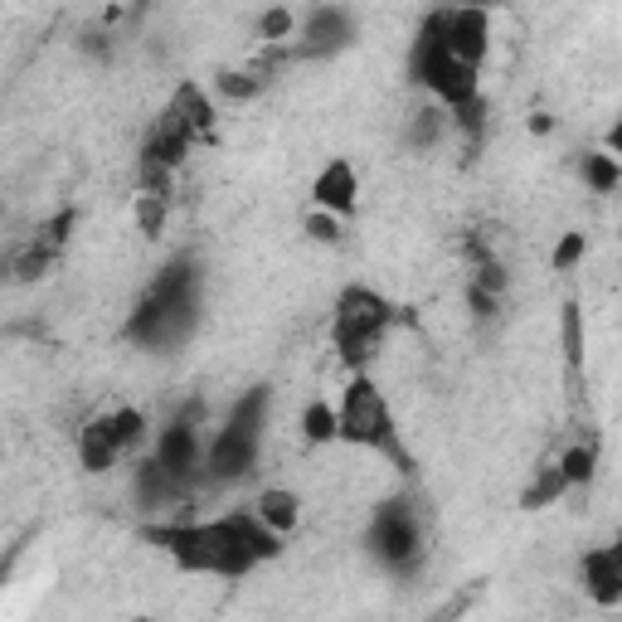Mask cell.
<instances>
[{
    "mask_svg": "<svg viewBox=\"0 0 622 622\" xmlns=\"http://www.w3.org/2000/svg\"><path fill=\"white\" fill-rule=\"evenodd\" d=\"M137 190L147 195H161V200H175V171L161 161H151V156H141L137 161Z\"/></svg>",
    "mask_w": 622,
    "mask_h": 622,
    "instance_id": "f1b7e54d",
    "label": "cell"
},
{
    "mask_svg": "<svg viewBox=\"0 0 622 622\" xmlns=\"http://www.w3.org/2000/svg\"><path fill=\"white\" fill-rule=\"evenodd\" d=\"M356 39V15L340 5H316L302 20V39H297L293 54L297 59H336L340 49H350Z\"/></svg>",
    "mask_w": 622,
    "mask_h": 622,
    "instance_id": "ba28073f",
    "label": "cell"
},
{
    "mask_svg": "<svg viewBox=\"0 0 622 622\" xmlns=\"http://www.w3.org/2000/svg\"><path fill=\"white\" fill-rule=\"evenodd\" d=\"M293 35H297V15L287 5H273L258 15V39H263V45H287Z\"/></svg>",
    "mask_w": 622,
    "mask_h": 622,
    "instance_id": "f546056e",
    "label": "cell"
},
{
    "mask_svg": "<svg viewBox=\"0 0 622 622\" xmlns=\"http://www.w3.org/2000/svg\"><path fill=\"white\" fill-rule=\"evenodd\" d=\"M165 108L181 117V127L190 132L195 141H210L214 137V117H220V112H214V98L200 88V83H181V88L171 92V102H165Z\"/></svg>",
    "mask_w": 622,
    "mask_h": 622,
    "instance_id": "4fadbf2b",
    "label": "cell"
},
{
    "mask_svg": "<svg viewBox=\"0 0 622 622\" xmlns=\"http://www.w3.org/2000/svg\"><path fill=\"white\" fill-rule=\"evenodd\" d=\"M569 492V482H564V472H559L555 462L549 467H540V472H535V482L525 486V496H521V506L525 511H545V506H555L559 496Z\"/></svg>",
    "mask_w": 622,
    "mask_h": 622,
    "instance_id": "603a6c76",
    "label": "cell"
},
{
    "mask_svg": "<svg viewBox=\"0 0 622 622\" xmlns=\"http://www.w3.org/2000/svg\"><path fill=\"white\" fill-rule=\"evenodd\" d=\"M370 555L389 569L394 579H413L428 559V545H423V521L403 496H394L375 511V525H370Z\"/></svg>",
    "mask_w": 622,
    "mask_h": 622,
    "instance_id": "5b68a950",
    "label": "cell"
},
{
    "mask_svg": "<svg viewBox=\"0 0 622 622\" xmlns=\"http://www.w3.org/2000/svg\"><path fill=\"white\" fill-rule=\"evenodd\" d=\"M443 45H448V54H458L467 64L482 69V59L492 54V10L486 5L443 10Z\"/></svg>",
    "mask_w": 622,
    "mask_h": 622,
    "instance_id": "9c48e42d",
    "label": "cell"
},
{
    "mask_svg": "<svg viewBox=\"0 0 622 622\" xmlns=\"http://www.w3.org/2000/svg\"><path fill=\"white\" fill-rule=\"evenodd\" d=\"M302 229H307L311 244H340V238H346V220H340V214H331V210H321V204H311L307 220H302Z\"/></svg>",
    "mask_w": 622,
    "mask_h": 622,
    "instance_id": "4dcf8cb0",
    "label": "cell"
},
{
    "mask_svg": "<svg viewBox=\"0 0 622 622\" xmlns=\"http://www.w3.org/2000/svg\"><path fill=\"white\" fill-rule=\"evenodd\" d=\"M98 428L108 433V443L117 452H132L141 438H147V413H141L137 403H117V409L98 413Z\"/></svg>",
    "mask_w": 622,
    "mask_h": 622,
    "instance_id": "e0dca14e",
    "label": "cell"
},
{
    "mask_svg": "<svg viewBox=\"0 0 622 622\" xmlns=\"http://www.w3.org/2000/svg\"><path fill=\"white\" fill-rule=\"evenodd\" d=\"M584 258H588V238L579 234V229H569V234L555 244V253H549V268H555V273H574Z\"/></svg>",
    "mask_w": 622,
    "mask_h": 622,
    "instance_id": "d6a6232c",
    "label": "cell"
},
{
    "mask_svg": "<svg viewBox=\"0 0 622 622\" xmlns=\"http://www.w3.org/2000/svg\"><path fill=\"white\" fill-rule=\"evenodd\" d=\"M132 220H137V234L141 238H161L165 234V220H171V200L137 190V200H132Z\"/></svg>",
    "mask_w": 622,
    "mask_h": 622,
    "instance_id": "d4e9b609",
    "label": "cell"
},
{
    "mask_svg": "<svg viewBox=\"0 0 622 622\" xmlns=\"http://www.w3.org/2000/svg\"><path fill=\"white\" fill-rule=\"evenodd\" d=\"M234 515H238V531H244L248 555H253L258 564H268V559H277V555H283V535H277L273 525H263L253 511H234Z\"/></svg>",
    "mask_w": 622,
    "mask_h": 622,
    "instance_id": "7402d4cb",
    "label": "cell"
},
{
    "mask_svg": "<svg viewBox=\"0 0 622 622\" xmlns=\"http://www.w3.org/2000/svg\"><path fill=\"white\" fill-rule=\"evenodd\" d=\"M598 151H608V156H618V161H622V127H618V122L608 127V137H604V147H598Z\"/></svg>",
    "mask_w": 622,
    "mask_h": 622,
    "instance_id": "8d00e7d4",
    "label": "cell"
},
{
    "mask_svg": "<svg viewBox=\"0 0 622 622\" xmlns=\"http://www.w3.org/2000/svg\"><path fill=\"white\" fill-rule=\"evenodd\" d=\"M74 234H78V210H74V204H64V210L45 214V220H39V229H35L39 244H49L54 253H64L69 238H74Z\"/></svg>",
    "mask_w": 622,
    "mask_h": 622,
    "instance_id": "484cf974",
    "label": "cell"
},
{
    "mask_svg": "<svg viewBox=\"0 0 622 622\" xmlns=\"http://www.w3.org/2000/svg\"><path fill=\"white\" fill-rule=\"evenodd\" d=\"M200 423H204V403H185L161 433H156L151 458L171 472L181 501H190V492L204 476V443H200Z\"/></svg>",
    "mask_w": 622,
    "mask_h": 622,
    "instance_id": "8992f818",
    "label": "cell"
},
{
    "mask_svg": "<svg viewBox=\"0 0 622 622\" xmlns=\"http://www.w3.org/2000/svg\"><path fill=\"white\" fill-rule=\"evenodd\" d=\"M132 5H151V0H132Z\"/></svg>",
    "mask_w": 622,
    "mask_h": 622,
    "instance_id": "f35d334b",
    "label": "cell"
},
{
    "mask_svg": "<svg viewBox=\"0 0 622 622\" xmlns=\"http://www.w3.org/2000/svg\"><path fill=\"white\" fill-rule=\"evenodd\" d=\"M311 204H321V210L340 214V220H350L360 204V175L350 161H326L316 175H311Z\"/></svg>",
    "mask_w": 622,
    "mask_h": 622,
    "instance_id": "30bf717a",
    "label": "cell"
},
{
    "mask_svg": "<svg viewBox=\"0 0 622 622\" xmlns=\"http://www.w3.org/2000/svg\"><path fill=\"white\" fill-rule=\"evenodd\" d=\"M467 311H472V321H496L501 316V302L506 297H496V293H486V287H476L472 277H467Z\"/></svg>",
    "mask_w": 622,
    "mask_h": 622,
    "instance_id": "e575fe53",
    "label": "cell"
},
{
    "mask_svg": "<svg viewBox=\"0 0 622 622\" xmlns=\"http://www.w3.org/2000/svg\"><path fill=\"white\" fill-rule=\"evenodd\" d=\"M253 515L263 525H273V531L287 540V535L302 531V496H297L293 486H263V492H258Z\"/></svg>",
    "mask_w": 622,
    "mask_h": 622,
    "instance_id": "9a60e30c",
    "label": "cell"
},
{
    "mask_svg": "<svg viewBox=\"0 0 622 622\" xmlns=\"http://www.w3.org/2000/svg\"><path fill=\"white\" fill-rule=\"evenodd\" d=\"M210 92L214 98H224V102H253V98H263L268 92V78L253 74V69H220L214 83H210Z\"/></svg>",
    "mask_w": 622,
    "mask_h": 622,
    "instance_id": "d6986e66",
    "label": "cell"
},
{
    "mask_svg": "<svg viewBox=\"0 0 622 622\" xmlns=\"http://www.w3.org/2000/svg\"><path fill=\"white\" fill-rule=\"evenodd\" d=\"M190 151H195V137L181 127V117H175L171 108H161L156 112V122H151V132H147V141H141V156H151V161L181 171V165L190 161Z\"/></svg>",
    "mask_w": 622,
    "mask_h": 622,
    "instance_id": "7c38bea8",
    "label": "cell"
},
{
    "mask_svg": "<svg viewBox=\"0 0 622 622\" xmlns=\"http://www.w3.org/2000/svg\"><path fill=\"white\" fill-rule=\"evenodd\" d=\"M559 472H564V482H569V492L574 486H594V476H598V443L588 438V443H569L564 452H559Z\"/></svg>",
    "mask_w": 622,
    "mask_h": 622,
    "instance_id": "ffe728a7",
    "label": "cell"
},
{
    "mask_svg": "<svg viewBox=\"0 0 622 622\" xmlns=\"http://www.w3.org/2000/svg\"><path fill=\"white\" fill-rule=\"evenodd\" d=\"M263 428H268V389H248L229 409L224 428L204 448V482H244L253 476L258 452H263Z\"/></svg>",
    "mask_w": 622,
    "mask_h": 622,
    "instance_id": "7a4b0ae2",
    "label": "cell"
},
{
    "mask_svg": "<svg viewBox=\"0 0 622 622\" xmlns=\"http://www.w3.org/2000/svg\"><path fill=\"white\" fill-rule=\"evenodd\" d=\"M559 331H564V360H569V370H579V365H584V307L564 302Z\"/></svg>",
    "mask_w": 622,
    "mask_h": 622,
    "instance_id": "83f0119b",
    "label": "cell"
},
{
    "mask_svg": "<svg viewBox=\"0 0 622 622\" xmlns=\"http://www.w3.org/2000/svg\"><path fill=\"white\" fill-rule=\"evenodd\" d=\"M195 321H200V311L165 307V302H156V297L141 293V302L132 307L122 336H127L132 346H141V350H175V346H185V340L195 336Z\"/></svg>",
    "mask_w": 622,
    "mask_h": 622,
    "instance_id": "52a82bcc",
    "label": "cell"
},
{
    "mask_svg": "<svg viewBox=\"0 0 622 622\" xmlns=\"http://www.w3.org/2000/svg\"><path fill=\"white\" fill-rule=\"evenodd\" d=\"M147 540L175 559L185 574H214V579H244L258 569L248 555L238 515H214V521H171L147 525Z\"/></svg>",
    "mask_w": 622,
    "mask_h": 622,
    "instance_id": "6da1fadb",
    "label": "cell"
},
{
    "mask_svg": "<svg viewBox=\"0 0 622 622\" xmlns=\"http://www.w3.org/2000/svg\"><path fill=\"white\" fill-rule=\"evenodd\" d=\"M302 433H307V443H336V403L311 399L302 409Z\"/></svg>",
    "mask_w": 622,
    "mask_h": 622,
    "instance_id": "4316f807",
    "label": "cell"
},
{
    "mask_svg": "<svg viewBox=\"0 0 622 622\" xmlns=\"http://www.w3.org/2000/svg\"><path fill=\"white\" fill-rule=\"evenodd\" d=\"M472 283L486 287V293H496V297L511 293V273H506L501 258H486V263H476V268H472Z\"/></svg>",
    "mask_w": 622,
    "mask_h": 622,
    "instance_id": "836d02e7",
    "label": "cell"
},
{
    "mask_svg": "<svg viewBox=\"0 0 622 622\" xmlns=\"http://www.w3.org/2000/svg\"><path fill=\"white\" fill-rule=\"evenodd\" d=\"M443 132H448V108H419L409 117V147L413 151H423V147H438L443 141Z\"/></svg>",
    "mask_w": 622,
    "mask_h": 622,
    "instance_id": "cb8c5ba5",
    "label": "cell"
},
{
    "mask_svg": "<svg viewBox=\"0 0 622 622\" xmlns=\"http://www.w3.org/2000/svg\"><path fill=\"white\" fill-rule=\"evenodd\" d=\"M579 175H584V185L594 195H613L622 185V161H618V156H608V151H584Z\"/></svg>",
    "mask_w": 622,
    "mask_h": 622,
    "instance_id": "44dd1931",
    "label": "cell"
},
{
    "mask_svg": "<svg viewBox=\"0 0 622 622\" xmlns=\"http://www.w3.org/2000/svg\"><path fill=\"white\" fill-rule=\"evenodd\" d=\"M78 54H88L92 64H112L117 59V35H112L108 25H92L78 35Z\"/></svg>",
    "mask_w": 622,
    "mask_h": 622,
    "instance_id": "1f68e13d",
    "label": "cell"
},
{
    "mask_svg": "<svg viewBox=\"0 0 622 622\" xmlns=\"http://www.w3.org/2000/svg\"><path fill=\"white\" fill-rule=\"evenodd\" d=\"M336 438L350 448L370 452H394V413L389 399L365 370H350V385L336 403Z\"/></svg>",
    "mask_w": 622,
    "mask_h": 622,
    "instance_id": "277c9868",
    "label": "cell"
},
{
    "mask_svg": "<svg viewBox=\"0 0 622 622\" xmlns=\"http://www.w3.org/2000/svg\"><path fill=\"white\" fill-rule=\"evenodd\" d=\"M579 579H584V594L598 608H618L622 604V549L618 545H594L579 559Z\"/></svg>",
    "mask_w": 622,
    "mask_h": 622,
    "instance_id": "8fae6325",
    "label": "cell"
},
{
    "mask_svg": "<svg viewBox=\"0 0 622 622\" xmlns=\"http://www.w3.org/2000/svg\"><path fill=\"white\" fill-rule=\"evenodd\" d=\"M394 326V307L389 297H380L375 287H346L336 297V321H331V346H336L340 365L365 370L375 360L380 340Z\"/></svg>",
    "mask_w": 622,
    "mask_h": 622,
    "instance_id": "3957f363",
    "label": "cell"
},
{
    "mask_svg": "<svg viewBox=\"0 0 622 622\" xmlns=\"http://www.w3.org/2000/svg\"><path fill=\"white\" fill-rule=\"evenodd\" d=\"M0 283H10V248H0Z\"/></svg>",
    "mask_w": 622,
    "mask_h": 622,
    "instance_id": "74e56055",
    "label": "cell"
},
{
    "mask_svg": "<svg viewBox=\"0 0 622 622\" xmlns=\"http://www.w3.org/2000/svg\"><path fill=\"white\" fill-rule=\"evenodd\" d=\"M132 501L141 506V511H161V506H175L181 501V492H175V482H171V472H165L161 462L151 458H141L137 467H132Z\"/></svg>",
    "mask_w": 622,
    "mask_h": 622,
    "instance_id": "5bb4252c",
    "label": "cell"
},
{
    "mask_svg": "<svg viewBox=\"0 0 622 622\" xmlns=\"http://www.w3.org/2000/svg\"><path fill=\"white\" fill-rule=\"evenodd\" d=\"M54 263H59L54 248L39 244V238H29V244L10 248V283H15V287H35V283H45Z\"/></svg>",
    "mask_w": 622,
    "mask_h": 622,
    "instance_id": "2e32d148",
    "label": "cell"
},
{
    "mask_svg": "<svg viewBox=\"0 0 622 622\" xmlns=\"http://www.w3.org/2000/svg\"><path fill=\"white\" fill-rule=\"evenodd\" d=\"M525 132H531V137H549V132H555V117H549L545 108H535L531 117H525Z\"/></svg>",
    "mask_w": 622,
    "mask_h": 622,
    "instance_id": "d590c367",
    "label": "cell"
},
{
    "mask_svg": "<svg viewBox=\"0 0 622 622\" xmlns=\"http://www.w3.org/2000/svg\"><path fill=\"white\" fill-rule=\"evenodd\" d=\"M117 462H122V452L108 443V433L98 428V419L83 423V428H78V467H83V472H88V476H108Z\"/></svg>",
    "mask_w": 622,
    "mask_h": 622,
    "instance_id": "ac0fdd59",
    "label": "cell"
}]
</instances>
